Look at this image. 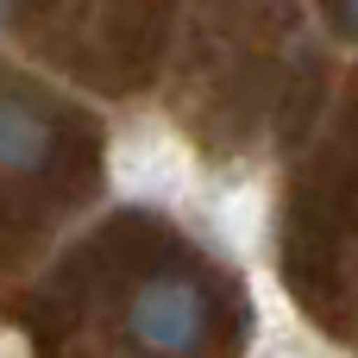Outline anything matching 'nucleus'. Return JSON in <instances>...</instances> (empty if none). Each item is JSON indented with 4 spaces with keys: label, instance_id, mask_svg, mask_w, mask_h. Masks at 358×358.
<instances>
[{
    "label": "nucleus",
    "instance_id": "obj_1",
    "mask_svg": "<svg viewBox=\"0 0 358 358\" xmlns=\"http://www.w3.org/2000/svg\"><path fill=\"white\" fill-rule=\"evenodd\" d=\"M214 334V296L182 271H151L126 296V340L138 358H201Z\"/></svg>",
    "mask_w": 358,
    "mask_h": 358
},
{
    "label": "nucleus",
    "instance_id": "obj_3",
    "mask_svg": "<svg viewBox=\"0 0 358 358\" xmlns=\"http://www.w3.org/2000/svg\"><path fill=\"white\" fill-rule=\"evenodd\" d=\"M334 25H340V31H352V38H358V6H334Z\"/></svg>",
    "mask_w": 358,
    "mask_h": 358
},
{
    "label": "nucleus",
    "instance_id": "obj_2",
    "mask_svg": "<svg viewBox=\"0 0 358 358\" xmlns=\"http://www.w3.org/2000/svg\"><path fill=\"white\" fill-rule=\"evenodd\" d=\"M57 151H63V132L38 101L0 94V176H44Z\"/></svg>",
    "mask_w": 358,
    "mask_h": 358
}]
</instances>
